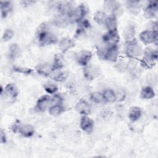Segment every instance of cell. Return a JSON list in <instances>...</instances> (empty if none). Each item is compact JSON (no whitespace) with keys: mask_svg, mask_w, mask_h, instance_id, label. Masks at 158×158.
Returning a JSON list of instances; mask_svg holds the SVG:
<instances>
[{"mask_svg":"<svg viewBox=\"0 0 158 158\" xmlns=\"http://www.w3.org/2000/svg\"><path fill=\"white\" fill-rule=\"evenodd\" d=\"M36 38L40 46L54 44L57 42V38L51 33L46 23H41L36 30Z\"/></svg>","mask_w":158,"mask_h":158,"instance_id":"cell-1","label":"cell"},{"mask_svg":"<svg viewBox=\"0 0 158 158\" xmlns=\"http://www.w3.org/2000/svg\"><path fill=\"white\" fill-rule=\"evenodd\" d=\"M98 57L101 60L115 62L118 56L117 45L108 46L107 47H99L96 51Z\"/></svg>","mask_w":158,"mask_h":158,"instance_id":"cell-2","label":"cell"},{"mask_svg":"<svg viewBox=\"0 0 158 158\" xmlns=\"http://www.w3.org/2000/svg\"><path fill=\"white\" fill-rule=\"evenodd\" d=\"M143 57L141 60V64L146 68H152L157 60V51L148 48L143 52Z\"/></svg>","mask_w":158,"mask_h":158,"instance_id":"cell-3","label":"cell"},{"mask_svg":"<svg viewBox=\"0 0 158 158\" xmlns=\"http://www.w3.org/2000/svg\"><path fill=\"white\" fill-rule=\"evenodd\" d=\"M143 52L142 48L136 40L126 43L125 54L128 57L136 59L141 56Z\"/></svg>","mask_w":158,"mask_h":158,"instance_id":"cell-4","label":"cell"},{"mask_svg":"<svg viewBox=\"0 0 158 158\" xmlns=\"http://www.w3.org/2000/svg\"><path fill=\"white\" fill-rule=\"evenodd\" d=\"M87 13V8L86 6L81 4L73 9L72 12L68 15V17L70 23L77 22L79 23L83 20Z\"/></svg>","mask_w":158,"mask_h":158,"instance_id":"cell-5","label":"cell"},{"mask_svg":"<svg viewBox=\"0 0 158 158\" xmlns=\"http://www.w3.org/2000/svg\"><path fill=\"white\" fill-rule=\"evenodd\" d=\"M83 76L88 80H93L100 75L99 68L93 64H88L83 70Z\"/></svg>","mask_w":158,"mask_h":158,"instance_id":"cell-6","label":"cell"},{"mask_svg":"<svg viewBox=\"0 0 158 158\" xmlns=\"http://www.w3.org/2000/svg\"><path fill=\"white\" fill-rule=\"evenodd\" d=\"M140 40L145 44L151 43H157V32H154L147 30L141 31L139 35Z\"/></svg>","mask_w":158,"mask_h":158,"instance_id":"cell-7","label":"cell"},{"mask_svg":"<svg viewBox=\"0 0 158 158\" xmlns=\"http://www.w3.org/2000/svg\"><path fill=\"white\" fill-rule=\"evenodd\" d=\"M105 8L110 12V15H113L117 17V15H121L123 10L120 2L115 1H106L104 2Z\"/></svg>","mask_w":158,"mask_h":158,"instance_id":"cell-8","label":"cell"},{"mask_svg":"<svg viewBox=\"0 0 158 158\" xmlns=\"http://www.w3.org/2000/svg\"><path fill=\"white\" fill-rule=\"evenodd\" d=\"M103 42L108 46L117 45L120 41V36L117 31L109 32L107 31L102 36Z\"/></svg>","mask_w":158,"mask_h":158,"instance_id":"cell-9","label":"cell"},{"mask_svg":"<svg viewBox=\"0 0 158 158\" xmlns=\"http://www.w3.org/2000/svg\"><path fill=\"white\" fill-rule=\"evenodd\" d=\"M158 12V5L156 1H149L144 10V16L148 19L156 17Z\"/></svg>","mask_w":158,"mask_h":158,"instance_id":"cell-10","label":"cell"},{"mask_svg":"<svg viewBox=\"0 0 158 158\" xmlns=\"http://www.w3.org/2000/svg\"><path fill=\"white\" fill-rule=\"evenodd\" d=\"M92 53L88 50H82L80 51L76 56L77 62L81 66H86L89 64V61L92 58Z\"/></svg>","mask_w":158,"mask_h":158,"instance_id":"cell-11","label":"cell"},{"mask_svg":"<svg viewBox=\"0 0 158 158\" xmlns=\"http://www.w3.org/2000/svg\"><path fill=\"white\" fill-rule=\"evenodd\" d=\"M80 126L83 131L91 133L94 128V121L87 115H83L80 119Z\"/></svg>","mask_w":158,"mask_h":158,"instance_id":"cell-12","label":"cell"},{"mask_svg":"<svg viewBox=\"0 0 158 158\" xmlns=\"http://www.w3.org/2000/svg\"><path fill=\"white\" fill-rule=\"evenodd\" d=\"M51 98L49 95L41 96L38 99L36 104V109L40 112H44L51 106Z\"/></svg>","mask_w":158,"mask_h":158,"instance_id":"cell-13","label":"cell"},{"mask_svg":"<svg viewBox=\"0 0 158 158\" xmlns=\"http://www.w3.org/2000/svg\"><path fill=\"white\" fill-rule=\"evenodd\" d=\"M75 110L80 115H88L91 112V106L85 100L81 99L75 106Z\"/></svg>","mask_w":158,"mask_h":158,"instance_id":"cell-14","label":"cell"},{"mask_svg":"<svg viewBox=\"0 0 158 158\" xmlns=\"http://www.w3.org/2000/svg\"><path fill=\"white\" fill-rule=\"evenodd\" d=\"M4 94L11 99H15L19 95V89L17 86L12 83L6 85L4 89Z\"/></svg>","mask_w":158,"mask_h":158,"instance_id":"cell-15","label":"cell"},{"mask_svg":"<svg viewBox=\"0 0 158 158\" xmlns=\"http://www.w3.org/2000/svg\"><path fill=\"white\" fill-rule=\"evenodd\" d=\"M57 10L59 15H68L73 10L72 5L70 2H60L57 5Z\"/></svg>","mask_w":158,"mask_h":158,"instance_id":"cell-16","label":"cell"},{"mask_svg":"<svg viewBox=\"0 0 158 158\" xmlns=\"http://www.w3.org/2000/svg\"><path fill=\"white\" fill-rule=\"evenodd\" d=\"M65 65L64 58L62 54L56 53L54 57L53 63L52 64V72L62 69Z\"/></svg>","mask_w":158,"mask_h":158,"instance_id":"cell-17","label":"cell"},{"mask_svg":"<svg viewBox=\"0 0 158 158\" xmlns=\"http://www.w3.org/2000/svg\"><path fill=\"white\" fill-rule=\"evenodd\" d=\"M35 70L39 75L43 76H49L52 72V65H49L48 63H41L38 64Z\"/></svg>","mask_w":158,"mask_h":158,"instance_id":"cell-18","label":"cell"},{"mask_svg":"<svg viewBox=\"0 0 158 158\" xmlns=\"http://www.w3.org/2000/svg\"><path fill=\"white\" fill-rule=\"evenodd\" d=\"M75 44L74 41L70 38H63L59 43V48L62 53H65L70 49L73 48Z\"/></svg>","mask_w":158,"mask_h":158,"instance_id":"cell-19","label":"cell"},{"mask_svg":"<svg viewBox=\"0 0 158 158\" xmlns=\"http://www.w3.org/2000/svg\"><path fill=\"white\" fill-rule=\"evenodd\" d=\"M104 25L107 29V31H117V20L115 16L113 15H110L109 17H107Z\"/></svg>","mask_w":158,"mask_h":158,"instance_id":"cell-20","label":"cell"},{"mask_svg":"<svg viewBox=\"0 0 158 158\" xmlns=\"http://www.w3.org/2000/svg\"><path fill=\"white\" fill-rule=\"evenodd\" d=\"M18 131L23 137L30 138L35 133V128L30 124H25L23 125H20Z\"/></svg>","mask_w":158,"mask_h":158,"instance_id":"cell-21","label":"cell"},{"mask_svg":"<svg viewBox=\"0 0 158 158\" xmlns=\"http://www.w3.org/2000/svg\"><path fill=\"white\" fill-rule=\"evenodd\" d=\"M70 23L68 15H59L52 20V24L57 27L64 28Z\"/></svg>","mask_w":158,"mask_h":158,"instance_id":"cell-22","label":"cell"},{"mask_svg":"<svg viewBox=\"0 0 158 158\" xmlns=\"http://www.w3.org/2000/svg\"><path fill=\"white\" fill-rule=\"evenodd\" d=\"M142 115V109L138 106L131 107L128 111V117L132 122L138 120Z\"/></svg>","mask_w":158,"mask_h":158,"instance_id":"cell-23","label":"cell"},{"mask_svg":"<svg viewBox=\"0 0 158 158\" xmlns=\"http://www.w3.org/2000/svg\"><path fill=\"white\" fill-rule=\"evenodd\" d=\"M124 38L126 43H128L136 40L135 38V29L133 25H128L123 32Z\"/></svg>","mask_w":158,"mask_h":158,"instance_id":"cell-24","label":"cell"},{"mask_svg":"<svg viewBox=\"0 0 158 158\" xmlns=\"http://www.w3.org/2000/svg\"><path fill=\"white\" fill-rule=\"evenodd\" d=\"M1 14L2 18H5L12 11V4L10 1H1Z\"/></svg>","mask_w":158,"mask_h":158,"instance_id":"cell-25","label":"cell"},{"mask_svg":"<svg viewBox=\"0 0 158 158\" xmlns=\"http://www.w3.org/2000/svg\"><path fill=\"white\" fill-rule=\"evenodd\" d=\"M20 54V48L17 43L12 44L9 48L8 56L10 60H15L19 57Z\"/></svg>","mask_w":158,"mask_h":158,"instance_id":"cell-26","label":"cell"},{"mask_svg":"<svg viewBox=\"0 0 158 158\" xmlns=\"http://www.w3.org/2000/svg\"><path fill=\"white\" fill-rule=\"evenodd\" d=\"M127 7L130 13L133 14H137L141 9V4L139 1H128L127 2Z\"/></svg>","mask_w":158,"mask_h":158,"instance_id":"cell-27","label":"cell"},{"mask_svg":"<svg viewBox=\"0 0 158 158\" xmlns=\"http://www.w3.org/2000/svg\"><path fill=\"white\" fill-rule=\"evenodd\" d=\"M68 77V73L65 71L55 70L53 71L51 74V77L56 81L62 82L65 81Z\"/></svg>","mask_w":158,"mask_h":158,"instance_id":"cell-28","label":"cell"},{"mask_svg":"<svg viewBox=\"0 0 158 158\" xmlns=\"http://www.w3.org/2000/svg\"><path fill=\"white\" fill-rule=\"evenodd\" d=\"M155 96L154 90L151 86L143 88L140 92V98L143 99H150Z\"/></svg>","mask_w":158,"mask_h":158,"instance_id":"cell-29","label":"cell"},{"mask_svg":"<svg viewBox=\"0 0 158 158\" xmlns=\"http://www.w3.org/2000/svg\"><path fill=\"white\" fill-rule=\"evenodd\" d=\"M104 101L107 102H114L117 101L115 93L112 89H106L102 93Z\"/></svg>","mask_w":158,"mask_h":158,"instance_id":"cell-30","label":"cell"},{"mask_svg":"<svg viewBox=\"0 0 158 158\" xmlns=\"http://www.w3.org/2000/svg\"><path fill=\"white\" fill-rule=\"evenodd\" d=\"M65 110V108L62 104L51 106L48 108L49 114L52 116L57 117L60 115Z\"/></svg>","mask_w":158,"mask_h":158,"instance_id":"cell-31","label":"cell"},{"mask_svg":"<svg viewBox=\"0 0 158 158\" xmlns=\"http://www.w3.org/2000/svg\"><path fill=\"white\" fill-rule=\"evenodd\" d=\"M107 16L106 14L102 11H98L96 12L94 16L93 20L99 25H103L105 23V22L107 19Z\"/></svg>","mask_w":158,"mask_h":158,"instance_id":"cell-32","label":"cell"},{"mask_svg":"<svg viewBox=\"0 0 158 158\" xmlns=\"http://www.w3.org/2000/svg\"><path fill=\"white\" fill-rule=\"evenodd\" d=\"M44 90L48 94H55L58 90L57 86L52 82H46L43 85Z\"/></svg>","mask_w":158,"mask_h":158,"instance_id":"cell-33","label":"cell"},{"mask_svg":"<svg viewBox=\"0 0 158 158\" xmlns=\"http://www.w3.org/2000/svg\"><path fill=\"white\" fill-rule=\"evenodd\" d=\"M90 99L93 102L96 104H101L104 101L102 94L99 92L92 93L90 95Z\"/></svg>","mask_w":158,"mask_h":158,"instance_id":"cell-34","label":"cell"},{"mask_svg":"<svg viewBox=\"0 0 158 158\" xmlns=\"http://www.w3.org/2000/svg\"><path fill=\"white\" fill-rule=\"evenodd\" d=\"M12 70L14 72H17L23 75H30L33 72V70L31 69L19 66H14L12 67Z\"/></svg>","mask_w":158,"mask_h":158,"instance_id":"cell-35","label":"cell"},{"mask_svg":"<svg viewBox=\"0 0 158 158\" xmlns=\"http://www.w3.org/2000/svg\"><path fill=\"white\" fill-rule=\"evenodd\" d=\"M14 33L12 30H11L10 28H7L4 31V33H3L2 37V40L4 42L8 41L12 38V37L14 36Z\"/></svg>","mask_w":158,"mask_h":158,"instance_id":"cell-36","label":"cell"},{"mask_svg":"<svg viewBox=\"0 0 158 158\" xmlns=\"http://www.w3.org/2000/svg\"><path fill=\"white\" fill-rule=\"evenodd\" d=\"M62 101H63V98L62 97V96L60 94H54V95L52 97H51V106L62 104Z\"/></svg>","mask_w":158,"mask_h":158,"instance_id":"cell-37","label":"cell"},{"mask_svg":"<svg viewBox=\"0 0 158 158\" xmlns=\"http://www.w3.org/2000/svg\"><path fill=\"white\" fill-rule=\"evenodd\" d=\"M115 93L117 101L118 102H122L126 98V93L124 90L122 89H118Z\"/></svg>","mask_w":158,"mask_h":158,"instance_id":"cell-38","label":"cell"},{"mask_svg":"<svg viewBox=\"0 0 158 158\" xmlns=\"http://www.w3.org/2000/svg\"><path fill=\"white\" fill-rule=\"evenodd\" d=\"M0 140H1V143L2 144L6 143L7 141V136L3 129H1V131H0Z\"/></svg>","mask_w":158,"mask_h":158,"instance_id":"cell-39","label":"cell"},{"mask_svg":"<svg viewBox=\"0 0 158 158\" xmlns=\"http://www.w3.org/2000/svg\"><path fill=\"white\" fill-rule=\"evenodd\" d=\"M149 25H150L151 28H150V30H151L154 32H157L158 25H157V22L156 21L151 22Z\"/></svg>","mask_w":158,"mask_h":158,"instance_id":"cell-40","label":"cell"},{"mask_svg":"<svg viewBox=\"0 0 158 158\" xmlns=\"http://www.w3.org/2000/svg\"><path fill=\"white\" fill-rule=\"evenodd\" d=\"M35 2H36V1H20V3L22 4V5L25 7L31 5Z\"/></svg>","mask_w":158,"mask_h":158,"instance_id":"cell-41","label":"cell"}]
</instances>
